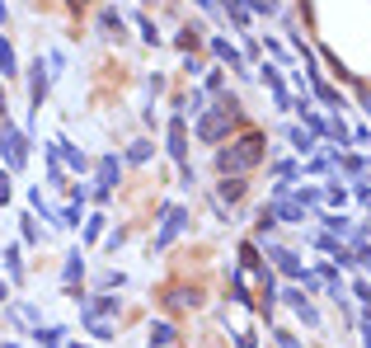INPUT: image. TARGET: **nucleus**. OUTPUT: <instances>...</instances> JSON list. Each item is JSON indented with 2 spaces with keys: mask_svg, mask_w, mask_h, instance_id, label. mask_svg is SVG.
<instances>
[{
  "mask_svg": "<svg viewBox=\"0 0 371 348\" xmlns=\"http://www.w3.org/2000/svg\"><path fill=\"white\" fill-rule=\"evenodd\" d=\"M169 151H174V156H179V161H184V123H174V127H169Z\"/></svg>",
  "mask_w": 371,
  "mask_h": 348,
  "instance_id": "obj_2",
  "label": "nucleus"
},
{
  "mask_svg": "<svg viewBox=\"0 0 371 348\" xmlns=\"http://www.w3.org/2000/svg\"><path fill=\"white\" fill-rule=\"evenodd\" d=\"M169 334H174L169 325H156V329H151V344H169Z\"/></svg>",
  "mask_w": 371,
  "mask_h": 348,
  "instance_id": "obj_5",
  "label": "nucleus"
},
{
  "mask_svg": "<svg viewBox=\"0 0 371 348\" xmlns=\"http://www.w3.org/2000/svg\"><path fill=\"white\" fill-rule=\"evenodd\" d=\"M264 161V136H244L235 151H221V170H244Z\"/></svg>",
  "mask_w": 371,
  "mask_h": 348,
  "instance_id": "obj_1",
  "label": "nucleus"
},
{
  "mask_svg": "<svg viewBox=\"0 0 371 348\" xmlns=\"http://www.w3.org/2000/svg\"><path fill=\"white\" fill-rule=\"evenodd\" d=\"M5 146H10V165H24V141L14 132H5Z\"/></svg>",
  "mask_w": 371,
  "mask_h": 348,
  "instance_id": "obj_3",
  "label": "nucleus"
},
{
  "mask_svg": "<svg viewBox=\"0 0 371 348\" xmlns=\"http://www.w3.org/2000/svg\"><path fill=\"white\" fill-rule=\"evenodd\" d=\"M0 19H5V5H0Z\"/></svg>",
  "mask_w": 371,
  "mask_h": 348,
  "instance_id": "obj_6",
  "label": "nucleus"
},
{
  "mask_svg": "<svg viewBox=\"0 0 371 348\" xmlns=\"http://www.w3.org/2000/svg\"><path fill=\"white\" fill-rule=\"evenodd\" d=\"M0 71L14 76V52H10V43H0Z\"/></svg>",
  "mask_w": 371,
  "mask_h": 348,
  "instance_id": "obj_4",
  "label": "nucleus"
}]
</instances>
